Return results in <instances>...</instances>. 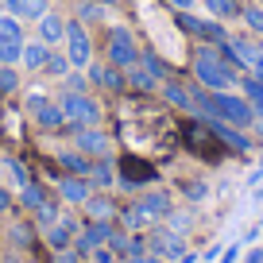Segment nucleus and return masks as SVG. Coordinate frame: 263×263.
Instances as JSON below:
<instances>
[{
  "instance_id": "f257e3e1",
  "label": "nucleus",
  "mask_w": 263,
  "mask_h": 263,
  "mask_svg": "<svg viewBox=\"0 0 263 263\" xmlns=\"http://www.w3.org/2000/svg\"><path fill=\"white\" fill-rule=\"evenodd\" d=\"M190 70H194L197 85H205V89H213V93H229L232 85H240V74L221 58V50L209 47V43H197V47H194Z\"/></svg>"
},
{
  "instance_id": "f03ea898",
  "label": "nucleus",
  "mask_w": 263,
  "mask_h": 263,
  "mask_svg": "<svg viewBox=\"0 0 263 263\" xmlns=\"http://www.w3.org/2000/svg\"><path fill=\"white\" fill-rule=\"evenodd\" d=\"M140 43H136V35H132V27L124 24H112L105 31V62H112L116 70H132V66L140 62Z\"/></svg>"
},
{
  "instance_id": "7ed1b4c3",
  "label": "nucleus",
  "mask_w": 263,
  "mask_h": 263,
  "mask_svg": "<svg viewBox=\"0 0 263 263\" xmlns=\"http://www.w3.org/2000/svg\"><path fill=\"white\" fill-rule=\"evenodd\" d=\"M62 116H66V128H93L101 124V105L89 97V93H62Z\"/></svg>"
},
{
  "instance_id": "20e7f679",
  "label": "nucleus",
  "mask_w": 263,
  "mask_h": 263,
  "mask_svg": "<svg viewBox=\"0 0 263 263\" xmlns=\"http://www.w3.org/2000/svg\"><path fill=\"white\" fill-rule=\"evenodd\" d=\"M174 24L182 27L186 35H194L197 43H209V47H221V43H229L232 35H229V27L221 24V20H201V16H194V12H178V20Z\"/></svg>"
},
{
  "instance_id": "39448f33",
  "label": "nucleus",
  "mask_w": 263,
  "mask_h": 263,
  "mask_svg": "<svg viewBox=\"0 0 263 263\" xmlns=\"http://www.w3.org/2000/svg\"><path fill=\"white\" fill-rule=\"evenodd\" d=\"M62 43H66V58H70L74 70H85L93 62V39L82 27V20H66V39Z\"/></svg>"
},
{
  "instance_id": "423d86ee",
  "label": "nucleus",
  "mask_w": 263,
  "mask_h": 263,
  "mask_svg": "<svg viewBox=\"0 0 263 263\" xmlns=\"http://www.w3.org/2000/svg\"><path fill=\"white\" fill-rule=\"evenodd\" d=\"M217 116H221L224 124H232V128H252L255 124V108L248 105V97H240V93H217Z\"/></svg>"
},
{
  "instance_id": "0eeeda50",
  "label": "nucleus",
  "mask_w": 263,
  "mask_h": 263,
  "mask_svg": "<svg viewBox=\"0 0 263 263\" xmlns=\"http://www.w3.org/2000/svg\"><path fill=\"white\" fill-rule=\"evenodd\" d=\"M27 116L39 124L43 132H58L66 128V116H62V105L47 97V93H27Z\"/></svg>"
},
{
  "instance_id": "6e6552de",
  "label": "nucleus",
  "mask_w": 263,
  "mask_h": 263,
  "mask_svg": "<svg viewBox=\"0 0 263 263\" xmlns=\"http://www.w3.org/2000/svg\"><path fill=\"white\" fill-rule=\"evenodd\" d=\"M74 147L85 151L89 159H108V151H112V140L101 132V124H93V128H74Z\"/></svg>"
},
{
  "instance_id": "1a4fd4ad",
  "label": "nucleus",
  "mask_w": 263,
  "mask_h": 263,
  "mask_svg": "<svg viewBox=\"0 0 263 263\" xmlns=\"http://www.w3.org/2000/svg\"><path fill=\"white\" fill-rule=\"evenodd\" d=\"M147 248H151V255H159V259H182V255H186V236H182V232H174V229H159L155 236L147 240Z\"/></svg>"
},
{
  "instance_id": "9d476101",
  "label": "nucleus",
  "mask_w": 263,
  "mask_h": 263,
  "mask_svg": "<svg viewBox=\"0 0 263 263\" xmlns=\"http://www.w3.org/2000/svg\"><path fill=\"white\" fill-rule=\"evenodd\" d=\"M85 78H89V85H101V89H108V93H120V89H128V82H124V70H116L112 62H105V58H93L89 66H85Z\"/></svg>"
},
{
  "instance_id": "9b49d317",
  "label": "nucleus",
  "mask_w": 263,
  "mask_h": 263,
  "mask_svg": "<svg viewBox=\"0 0 263 263\" xmlns=\"http://www.w3.org/2000/svg\"><path fill=\"white\" fill-rule=\"evenodd\" d=\"M112 229H116V224H105V221H85L82 229H78V236H74V248H78L82 255L97 252V248H105V244H108Z\"/></svg>"
},
{
  "instance_id": "f8f14e48",
  "label": "nucleus",
  "mask_w": 263,
  "mask_h": 263,
  "mask_svg": "<svg viewBox=\"0 0 263 263\" xmlns=\"http://www.w3.org/2000/svg\"><path fill=\"white\" fill-rule=\"evenodd\" d=\"M78 229H82V224H78V217L62 213L54 224H47V229H43V240H47V248H50V252H62V248H70V244H74Z\"/></svg>"
},
{
  "instance_id": "ddd939ff",
  "label": "nucleus",
  "mask_w": 263,
  "mask_h": 263,
  "mask_svg": "<svg viewBox=\"0 0 263 263\" xmlns=\"http://www.w3.org/2000/svg\"><path fill=\"white\" fill-rule=\"evenodd\" d=\"M205 124L213 128V136L232 151V155H248V151H252V140H248L244 128H232V124H224V120H205Z\"/></svg>"
},
{
  "instance_id": "4468645a",
  "label": "nucleus",
  "mask_w": 263,
  "mask_h": 263,
  "mask_svg": "<svg viewBox=\"0 0 263 263\" xmlns=\"http://www.w3.org/2000/svg\"><path fill=\"white\" fill-rule=\"evenodd\" d=\"M93 194V182L85 174H62L58 178V197L70 201V205H85V197Z\"/></svg>"
},
{
  "instance_id": "2eb2a0df",
  "label": "nucleus",
  "mask_w": 263,
  "mask_h": 263,
  "mask_svg": "<svg viewBox=\"0 0 263 263\" xmlns=\"http://www.w3.org/2000/svg\"><path fill=\"white\" fill-rule=\"evenodd\" d=\"M85 221H105V224H116V213H120V205H116L108 194H97L93 190L89 197H85Z\"/></svg>"
},
{
  "instance_id": "dca6fc26",
  "label": "nucleus",
  "mask_w": 263,
  "mask_h": 263,
  "mask_svg": "<svg viewBox=\"0 0 263 263\" xmlns=\"http://www.w3.org/2000/svg\"><path fill=\"white\" fill-rule=\"evenodd\" d=\"M108 248H112L120 259H128V255H140V252H147V240L140 236V232H128V229H120L116 224L112 229V236H108Z\"/></svg>"
},
{
  "instance_id": "f3484780",
  "label": "nucleus",
  "mask_w": 263,
  "mask_h": 263,
  "mask_svg": "<svg viewBox=\"0 0 263 263\" xmlns=\"http://www.w3.org/2000/svg\"><path fill=\"white\" fill-rule=\"evenodd\" d=\"M35 31H39L35 39H43L47 47H54V43H62V39H66V20L58 16V12H47V16L35 24Z\"/></svg>"
},
{
  "instance_id": "a211bd4d",
  "label": "nucleus",
  "mask_w": 263,
  "mask_h": 263,
  "mask_svg": "<svg viewBox=\"0 0 263 263\" xmlns=\"http://www.w3.org/2000/svg\"><path fill=\"white\" fill-rule=\"evenodd\" d=\"M124 82H128V89H136V93H155V89H163V82H159L155 74H151L147 66H132V70H124Z\"/></svg>"
},
{
  "instance_id": "6ab92c4d",
  "label": "nucleus",
  "mask_w": 263,
  "mask_h": 263,
  "mask_svg": "<svg viewBox=\"0 0 263 263\" xmlns=\"http://www.w3.org/2000/svg\"><path fill=\"white\" fill-rule=\"evenodd\" d=\"M47 58H50V47H47L43 39H31V43H24L20 66H24V70H35V74H39L43 66H47Z\"/></svg>"
},
{
  "instance_id": "aec40b11",
  "label": "nucleus",
  "mask_w": 263,
  "mask_h": 263,
  "mask_svg": "<svg viewBox=\"0 0 263 263\" xmlns=\"http://www.w3.org/2000/svg\"><path fill=\"white\" fill-rule=\"evenodd\" d=\"M163 97L171 101L174 108H182L186 116H194V97H190V85H182V82H174V78H166V82H163Z\"/></svg>"
},
{
  "instance_id": "412c9836",
  "label": "nucleus",
  "mask_w": 263,
  "mask_h": 263,
  "mask_svg": "<svg viewBox=\"0 0 263 263\" xmlns=\"http://www.w3.org/2000/svg\"><path fill=\"white\" fill-rule=\"evenodd\" d=\"M85 178H89L97 190H108V186H116V178H120V174H116L112 159H93V166H89V174H85Z\"/></svg>"
},
{
  "instance_id": "4be33fe9",
  "label": "nucleus",
  "mask_w": 263,
  "mask_h": 263,
  "mask_svg": "<svg viewBox=\"0 0 263 263\" xmlns=\"http://www.w3.org/2000/svg\"><path fill=\"white\" fill-rule=\"evenodd\" d=\"M229 47L232 50H236V58H240V62H244V74H248V66H252L255 62V58H259L263 54V47H259V39H244V35H232V39H229Z\"/></svg>"
},
{
  "instance_id": "5701e85b",
  "label": "nucleus",
  "mask_w": 263,
  "mask_h": 263,
  "mask_svg": "<svg viewBox=\"0 0 263 263\" xmlns=\"http://www.w3.org/2000/svg\"><path fill=\"white\" fill-rule=\"evenodd\" d=\"M58 163L66 166V174H89V166H93V159L85 155V151H78V147H70V151H58Z\"/></svg>"
},
{
  "instance_id": "b1692460",
  "label": "nucleus",
  "mask_w": 263,
  "mask_h": 263,
  "mask_svg": "<svg viewBox=\"0 0 263 263\" xmlns=\"http://www.w3.org/2000/svg\"><path fill=\"white\" fill-rule=\"evenodd\" d=\"M240 85H244V97H248V105L255 108V120L263 124V82H255L252 74H240Z\"/></svg>"
},
{
  "instance_id": "393cba45",
  "label": "nucleus",
  "mask_w": 263,
  "mask_h": 263,
  "mask_svg": "<svg viewBox=\"0 0 263 263\" xmlns=\"http://www.w3.org/2000/svg\"><path fill=\"white\" fill-rule=\"evenodd\" d=\"M201 4L209 8V16H213V20H236L240 12H244L240 0H201Z\"/></svg>"
},
{
  "instance_id": "a878e982",
  "label": "nucleus",
  "mask_w": 263,
  "mask_h": 263,
  "mask_svg": "<svg viewBox=\"0 0 263 263\" xmlns=\"http://www.w3.org/2000/svg\"><path fill=\"white\" fill-rule=\"evenodd\" d=\"M0 43H24V24H20V16L0 12Z\"/></svg>"
},
{
  "instance_id": "bb28decb",
  "label": "nucleus",
  "mask_w": 263,
  "mask_h": 263,
  "mask_svg": "<svg viewBox=\"0 0 263 263\" xmlns=\"http://www.w3.org/2000/svg\"><path fill=\"white\" fill-rule=\"evenodd\" d=\"M20 201H24V209H27V213H35V209H39L43 201H47V190H43L39 182L31 178L27 186H20Z\"/></svg>"
},
{
  "instance_id": "cd10ccee",
  "label": "nucleus",
  "mask_w": 263,
  "mask_h": 263,
  "mask_svg": "<svg viewBox=\"0 0 263 263\" xmlns=\"http://www.w3.org/2000/svg\"><path fill=\"white\" fill-rule=\"evenodd\" d=\"M240 20L248 24V31L255 35V39L263 43V8L259 4H244V12H240Z\"/></svg>"
},
{
  "instance_id": "c85d7f7f",
  "label": "nucleus",
  "mask_w": 263,
  "mask_h": 263,
  "mask_svg": "<svg viewBox=\"0 0 263 263\" xmlns=\"http://www.w3.org/2000/svg\"><path fill=\"white\" fill-rule=\"evenodd\" d=\"M47 12H50V0H20V20H31V24H39Z\"/></svg>"
},
{
  "instance_id": "c756f323",
  "label": "nucleus",
  "mask_w": 263,
  "mask_h": 263,
  "mask_svg": "<svg viewBox=\"0 0 263 263\" xmlns=\"http://www.w3.org/2000/svg\"><path fill=\"white\" fill-rule=\"evenodd\" d=\"M140 66H147V70L159 78V82H166V78H171V66H166L163 58L155 54V50H143V54H140Z\"/></svg>"
},
{
  "instance_id": "7c9ffc66",
  "label": "nucleus",
  "mask_w": 263,
  "mask_h": 263,
  "mask_svg": "<svg viewBox=\"0 0 263 263\" xmlns=\"http://www.w3.org/2000/svg\"><path fill=\"white\" fill-rule=\"evenodd\" d=\"M16 89H20V70L16 66H0V97H8Z\"/></svg>"
},
{
  "instance_id": "2f4dec72",
  "label": "nucleus",
  "mask_w": 263,
  "mask_h": 263,
  "mask_svg": "<svg viewBox=\"0 0 263 263\" xmlns=\"http://www.w3.org/2000/svg\"><path fill=\"white\" fill-rule=\"evenodd\" d=\"M35 224H39V229H47V224H54L58 221V217H62V213H58V205H54V201H50V197H47V201H43V205L39 209H35Z\"/></svg>"
},
{
  "instance_id": "473e14b6",
  "label": "nucleus",
  "mask_w": 263,
  "mask_h": 263,
  "mask_svg": "<svg viewBox=\"0 0 263 263\" xmlns=\"http://www.w3.org/2000/svg\"><path fill=\"white\" fill-rule=\"evenodd\" d=\"M4 171L12 174V182H16V186H27V182H31V174H27V166L20 163L16 155H8V159H4Z\"/></svg>"
},
{
  "instance_id": "72a5a7b5",
  "label": "nucleus",
  "mask_w": 263,
  "mask_h": 263,
  "mask_svg": "<svg viewBox=\"0 0 263 263\" xmlns=\"http://www.w3.org/2000/svg\"><path fill=\"white\" fill-rule=\"evenodd\" d=\"M43 70H47V74H54V78H66L74 66H70V58H66V54H54V50H50V58H47V66H43Z\"/></svg>"
},
{
  "instance_id": "f704fd0d",
  "label": "nucleus",
  "mask_w": 263,
  "mask_h": 263,
  "mask_svg": "<svg viewBox=\"0 0 263 263\" xmlns=\"http://www.w3.org/2000/svg\"><path fill=\"white\" fill-rule=\"evenodd\" d=\"M8 236H12V244H16V248H31V244H35V240H31V224H24V221L12 224Z\"/></svg>"
},
{
  "instance_id": "c9c22d12",
  "label": "nucleus",
  "mask_w": 263,
  "mask_h": 263,
  "mask_svg": "<svg viewBox=\"0 0 263 263\" xmlns=\"http://www.w3.org/2000/svg\"><path fill=\"white\" fill-rule=\"evenodd\" d=\"M182 194H186L190 201H201V197L209 194V186H205L201 178H194V182H182Z\"/></svg>"
},
{
  "instance_id": "e433bc0d",
  "label": "nucleus",
  "mask_w": 263,
  "mask_h": 263,
  "mask_svg": "<svg viewBox=\"0 0 263 263\" xmlns=\"http://www.w3.org/2000/svg\"><path fill=\"white\" fill-rule=\"evenodd\" d=\"M89 263H120V255L105 244V248H97V252H89Z\"/></svg>"
},
{
  "instance_id": "4c0bfd02",
  "label": "nucleus",
  "mask_w": 263,
  "mask_h": 263,
  "mask_svg": "<svg viewBox=\"0 0 263 263\" xmlns=\"http://www.w3.org/2000/svg\"><path fill=\"white\" fill-rule=\"evenodd\" d=\"M101 8H105V4H97V0H93V4H82V8H78V16H82L85 24H97V20H101Z\"/></svg>"
},
{
  "instance_id": "58836bf2",
  "label": "nucleus",
  "mask_w": 263,
  "mask_h": 263,
  "mask_svg": "<svg viewBox=\"0 0 263 263\" xmlns=\"http://www.w3.org/2000/svg\"><path fill=\"white\" fill-rule=\"evenodd\" d=\"M85 85H89L85 74H66V89H70V93H85Z\"/></svg>"
},
{
  "instance_id": "ea45409f",
  "label": "nucleus",
  "mask_w": 263,
  "mask_h": 263,
  "mask_svg": "<svg viewBox=\"0 0 263 263\" xmlns=\"http://www.w3.org/2000/svg\"><path fill=\"white\" fill-rule=\"evenodd\" d=\"M54 263H82V252L70 244V248H62V252H54Z\"/></svg>"
},
{
  "instance_id": "a19ab883",
  "label": "nucleus",
  "mask_w": 263,
  "mask_h": 263,
  "mask_svg": "<svg viewBox=\"0 0 263 263\" xmlns=\"http://www.w3.org/2000/svg\"><path fill=\"white\" fill-rule=\"evenodd\" d=\"M120 263H166V259H159V255H151V252H140V255H128V259H120Z\"/></svg>"
},
{
  "instance_id": "79ce46f5",
  "label": "nucleus",
  "mask_w": 263,
  "mask_h": 263,
  "mask_svg": "<svg viewBox=\"0 0 263 263\" xmlns=\"http://www.w3.org/2000/svg\"><path fill=\"white\" fill-rule=\"evenodd\" d=\"M240 263H263V244H255L252 252H244V255H240Z\"/></svg>"
},
{
  "instance_id": "37998d69",
  "label": "nucleus",
  "mask_w": 263,
  "mask_h": 263,
  "mask_svg": "<svg viewBox=\"0 0 263 263\" xmlns=\"http://www.w3.org/2000/svg\"><path fill=\"white\" fill-rule=\"evenodd\" d=\"M221 263H240V244H232V248H224V255H221Z\"/></svg>"
},
{
  "instance_id": "c03bdc74",
  "label": "nucleus",
  "mask_w": 263,
  "mask_h": 263,
  "mask_svg": "<svg viewBox=\"0 0 263 263\" xmlns=\"http://www.w3.org/2000/svg\"><path fill=\"white\" fill-rule=\"evenodd\" d=\"M166 4H171L174 12H194V4H197V0H166Z\"/></svg>"
},
{
  "instance_id": "a18cd8bd",
  "label": "nucleus",
  "mask_w": 263,
  "mask_h": 263,
  "mask_svg": "<svg viewBox=\"0 0 263 263\" xmlns=\"http://www.w3.org/2000/svg\"><path fill=\"white\" fill-rule=\"evenodd\" d=\"M248 74H252V78H255V82H263V54H259V58H255V62H252V66H248Z\"/></svg>"
},
{
  "instance_id": "49530a36",
  "label": "nucleus",
  "mask_w": 263,
  "mask_h": 263,
  "mask_svg": "<svg viewBox=\"0 0 263 263\" xmlns=\"http://www.w3.org/2000/svg\"><path fill=\"white\" fill-rule=\"evenodd\" d=\"M8 209H12V194L0 186V213H8Z\"/></svg>"
},
{
  "instance_id": "de8ad7c7",
  "label": "nucleus",
  "mask_w": 263,
  "mask_h": 263,
  "mask_svg": "<svg viewBox=\"0 0 263 263\" xmlns=\"http://www.w3.org/2000/svg\"><path fill=\"white\" fill-rule=\"evenodd\" d=\"M0 8L8 12V16H20V0H0Z\"/></svg>"
},
{
  "instance_id": "09e8293b",
  "label": "nucleus",
  "mask_w": 263,
  "mask_h": 263,
  "mask_svg": "<svg viewBox=\"0 0 263 263\" xmlns=\"http://www.w3.org/2000/svg\"><path fill=\"white\" fill-rule=\"evenodd\" d=\"M255 240H259V224H255V229H248V232H244V244H255Z\"/></svg>"
},
{
  "instance_id": "8fccbe9b",
  "label": "nucleus",
  "mask_w": 263,
  "mask_h": 263,
  "mask_svg": "<svg viewBox=\"0 0 263 263\" xmlns=\"http://www.w3.org/2000/svg\"><path fill=\"white\" fill-rule=\"evenodd\" d=\"M97 4H105V8H116V4H120V0H97Z\"/></svg>"
},
{
  "instance_id": "3c124183",
  "label": "nucleus",
  "mask_w": 263,
  "mask_h": 263,
  "mask_svg": "<svg viewBox=\"0 0 263 263\" xmlns=\"http://www.w3.org/2000/svg\"><path fill=\"white\" fill-rule=\"evenodd\" d=\"M255 201H263V186H255Z\"/></svg>"
},
{
  "instance_id": "603ef678",
  "label": "nucleus",
  "mask_w": 263,
  "mask_h": 263,
  "mask_svg": "<svg viewBox=\"0 0 263 263\" xmlns=\"http://www.w3.org/2000/svg\"><path fill=\"white\" fill-rule=\"evenodd\" d=\"M259 224H263V221H259Z\"/></svg>"
}]
</instances>
